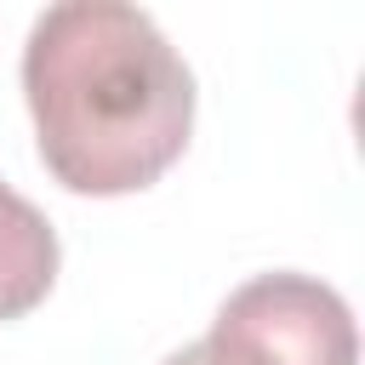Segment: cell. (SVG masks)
Here are the masks:
<instances>
[{"mask_svg":"<svg viewBox=\"0 0 365 365\" xmlns=\"http://www.w3.org/2000/svg\"><path fill=\"white\" fill-rule=\"evenodd\" d=\"M160 365H251V359H240V354H234V348H222L217 336H200V342H188V348L165 354Z\"/></svg>","mask_w":365,"mask_h":365,"instance_id":"4","label":"cell"},{"mask_svg":"<svg viewBox=\"0 0 365 365\" xmlns=\"http://www.w3.org/2000/svg\"><path fill=\"white\" fill-rule=\"evenodd\" d=\"M23 97L46 171L74 194H137L194 131V74L131 0H57L29 23Z\"/></svg>","mask_w":365,"mask_h":365,"instance_id":"1","label":"cell"},{"mask_svg":"<svg viewBox=\"0 0 365 365\" xmlns=\"http://www.w3.org/2000/svg\"><path fill=\"white\" fill-rule=\"evenodd\" d=\"M57 279V228L34 200L0 182V319H23Z\"/></svg>","mask_w":365,"mask_h":365,"instance_id":"3","label":"cell"},{"mask_svg":"<svg viewBox=\"0 0 365 365\" xmlns=\"http://www.w3.org/2000/svg\"><path fill=\"white\" fill-rule=\"evenodd\" d=\"M205 336L251 365H359L354 308L314 274H257L234 285Z\"/></svg>","mask_w":365,"mask_h":365,"instance_id":"2","label":"cell"}]
</instances>
